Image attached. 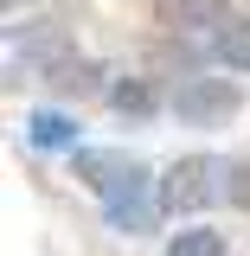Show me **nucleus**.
<instances>
[{
    "label": "nucleus",
    "instance_id": "nucleus-4",
    "mask_svg": "<svg viewBox=\"0 0 250 256\" xmlns=\"http://www.w3.org/2000/svg\"><path fill=\"white\" fill-rule=\"evenodd\" d=\"M154 20L167 32H218L231 13H224V0H154Z\"/></svg>",
    "mask_w": 250,
    "mask_h": 256
},
{
    "label": "nucleus",
    "instance_id": "nucleus-5",
    "mask_svg": "<svg viewBox=\"0 0 250 256\" xmlns=\"http://www.w3.org/2000/svg\"><path fill=\"white\" fill-rule=\"evenodd\" d=\"M26 134H32V148H45V154L77 148V122H71V116H58V109H39V116L26 122Z\"/></svg>",
    "mask_w": 250,
    "mask_h": 256
},
{
    "label": "nucleus",
    "instance_id": "nucleus-1",
    "mask_svg": "<svg viewBox=\"0 0 250 256\" xmlns=\"http://www.w3.org/2000/svg\"><path fill=\"white\" fill-rule=\"evenodd\" d=\"M224 173H231V166H218L212 154H180L167 166V180H160V205H167V212H199V205L218 198Z\"/></svg>",
    "mask_w": 250,
    "mask_h": 256
},
{
    "label": "nucleus",
    "instance_id": "nucleus-2",
    "mask_svg": "<svg viewBox=\"0 0 250 256\" xmlns=\"http://www.w3.org/2000/svg\"><path fill=\"white\" fill-rule=\"evenodd\" d=\"M103 205H109V224H116V230H154V218L167 212V205H160V180H148L141 166H128L122 186L103 192Z\"/></svg>",
    "mask_w": 250,
    "mask_h": 256
},
{
    "label": "nucleus",
    "instance_id": "nucleus-10",
    "mask_svg": "<svg viewBox=\"0 0 250 256\" xmlns=\"http://www.w3.org/2000/svg\"><path fill=\"white\" fill-rule=\"evenodd\" d=\"M109 102H116V109H128V116H148V109H154V90H148V84H116V90H109Z\"/></svg>",
    "mask_w": 250,
    "mask_h": 256
},
{
    "label": "nucleus",
    "instance_id": "nucleus-8",
    "mask_svg": "<svg viewBox=\"0 0 250 256\" xmlns=\"http://www.w3.org/2000/svg\"><path fill=\"white\" fill-rule=\"evenodd\" d=\"M96 77H103V70H96V64H84V58H52L45 64V84H52V90H103V84H96Z\"/></svg>",
    "mask_w": 250,
    "mask_h": 256
},
{
    "label": "nucleus",
    "instance_id": "nucleus-3",
    "mask_svg": "<svg viewBox=\"0 0 250 256\" xmlns=\"http://www.w3.org/2000/svg\"><path fill=\"white\" fill-rule=\"evenodd\" d=\"M237 102H244L237 84H224V77H192V84L173 90V116L186 128H212V122H224V116H237Z\"/></svg>",
    "mask_w": 250,
    "mask_h": 256
},
{
    "label": "nucleus",
    "instance_id": "nucleus-7",
    "mask_svg": "<svg viewBox=\"0 0 250 256\" xmlns=\"http://www.w3.org/2000/svg\"><path fill=\"white\" fill-rule=\"evenodd\" d=\"M212 52H218V64H231V70H250V20H224V26L212 32Z\"/></svg>",
    "mask_w": 250,
    "mask_h": 256
},
{
    "label": "nucleus",
    "instance_id": "nucleus-11",
    "mask_svg": "<svg viewBox=\"0 0 250 256\" xmlns=\"http://www.w3.org/2000/svg\"><path fill=\"white\" fill-rule=\"evenodd\" d=\"M224 192H231V205H244V212H250V160H237V166L224 173Z\"/></svg>",
    "mask_w": 250,
    "mask_h": 256
},
{
    "label": "nucleus",
    "instance_id": "nucleus-6",
    "mask_svg": "<svg viewBox=\"0 0 250 256\" xmlns=\"http://www.w3.org/2000/svg\"><path fill=\"white\" fill-rule=\"evenodd\" d=\"M128 166H135V160L84 148V154H77V180H84V186H96V192H109V186H122V173H128Z\"/></svg>",
    "mask_w": 250,
    "mask_h": 256
},
{
    "label": "nucleus",
    "instance_id": "nucleus-9",
    "mask_svg": "<svg viewBox=\"0 0 250 256\" xmlns=\"http://www.w3.org/2000/svg\"><path fill=\"white\" fill-rule=\"evenodd\" d=\"M167 256H224V237L218 230H180L167 244Z\"/></svg>",
    "mask_w": 250,
    "mask_h": 256
}]
</instances>
